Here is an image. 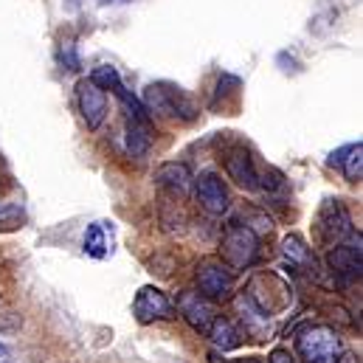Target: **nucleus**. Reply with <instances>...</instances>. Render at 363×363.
I'll use <instances>...</instances> for the list:
<instances>
[{
    "label": "nucleus",
    "mask_w": 363,
    "mask_h": 363,
    "mask_svg": "<svg viewBox=\"0 0 363 363\" xmlns=\"http://www.w3.org/2000/svg\"><path fill=\"white\" fill-rule=\"evenodd\" d=\"M107 3H127V0H107Z\"/></svg>",
    "instance_id": "27"
},
{
    "label": "nucleus",
    "mask_w": 363,
    "mask_h": 363,
    "mask_svg": "<svg viewBox=\"0 0 363 363\" xmlns=\"http://www.w3.org/2000/svg\"><path fill=\"white\" fill-rule=\"evenodd\" d=\"M155 183L158 189H164L172 200H183L189 191H191V172L186 164L178 161H169V164H161L155 169Z\"/></svg>",
    "instance_id": "15"
},
{
    "label": "nucleus",
    "mask_w": 363,
    "mask_h": 363,
    "mask_svg": "<svg viewBox=\"0 0 363 363\" xmlns=\"http://www.w3.org/2000/svg\"><path fill=\"white\" fill-rule=\"evenodd\" d=\"M91 82L96 85V88H101V91H113L116 85H121V77H118L116 68L101 65V68H96V71L91 74Z\"/></svg>",
    "instance_id": "20"
},
{
    "label": "nucleus",
    "mask_w": 363,
    "mask_h": 363,
    "mask_svg": "<svg viewBox=\"0 0 363 363\" xmlns=\"http://www.w3.org/2000/svg\"><path fill=\"white\" fill-rule=\"evenodd\" d=\"M344 363H350V361H344Z\"/></svg>",
    "instance_id": "28"
},
{
    "label": "nucleus",
    "mask_w": 363,
    "mask_h": 363,
    "mask_svg": "<svg viewBox=\"0 0 363 363\" xmlns=\"http://www.w3.org/2000/svg\"><path fill=\"white\" fill-rule=\"evenodd\" d=\"M234 307H237V313H240V321H242V335H251L254 341H265V338H268V335L273 333L271 315L259 313V310L251 304V298H248L245 293H237V298H234Z\"/></svg>",
    "instance_id": "14"
},
{
    "label": "nucleus",
    "mask_w": 363,
    "mask_h": 363,
    "mask_svg": "<svg viewBox=\"0 0 363 363\" xmlns=\"http://www.w3.org/2000/svg\"><path fill=\"white\" fill-rule=\"evenodd\" d=\"M234 273L237 271H231L220 257H203L194 271L197 290L211 301H228L234 296V284H237Z\"/></svg>",
    "instance_id": "5"
},
{
    "label": "nucleus",
    "mask_w": 363,
    "mask_h": 363,
    "mask_svg": "<svg viewBox=\"0 0 363 363\" xmlns=\"http://www.w3.org/2000/svg\"><path fill=\"white\" fill-rule=\"evenodd\" d=\"M23 223V208L17 203H3L0 200V231L3 228H17Z\"/></svg>",
    "instance_id": "21"
},
{
    "label": "nucleus",
    "mask_w": 363,
    "mask_h": 363,
    "mask_svg": "<svg viewBox=\"0 0 363 363\" xmlns=\"http://www.w3.org/2000/svg\"><path fill=\"white\" fill-rule=\"evenodd\" d=\"M257 257H259V237L245 223L231 220L220 240V259L231 271H245L257 262Z\"/></svg>",
    "instance_id": "4"
},
{
    "label": "nucleus",
    "mask_w": 363,
    "mask_h": 363,
    "mask_svg": "<svg viewBox=\"0 0 363 363\" xmlns=\"http://www.w3.org/2000/svg\"><path fill=\"white\" fill-rule=\"evenodd\" d=\"M175 313H181L183 321L200 333V335H208L214 318H217V307L211 298H206L200 290H181L178 293V301H175Z\"/></svg>",
    "instance_id": "7"
},
{
    "label": "nucleus",
    "mask_w": 363,
    "mask_h": 363,
    "mask_svg": "<svg viewBox=\"0 0 363 363\" xmlns=\"http://www.w3.org/2000/svg\"><path fill=\"white\" fill-rule=\"evenodd\" d=\"M327 268L341 284L361 279V234L355 237L352 245H333L327 254Z\"/></svg>",
    "instance_id": "10"
},
{
    "label": "nucleus",
    "mask_w": 363,
    "mask_h": 363,
    "mask_svg": "<svg viewBox=\"0 0 363 363\" xmlns=\"http://www.w3.org/2000/svg\"><path fill=\"white\" fill-rule=\"evenodd\" d=\"M217 350H223V352H228V350H237L240 344H242V330L231 321V318H223V315H217L214 318V324H211V330H208V335H206Z\"/></svg>",
    "instance_id": "17"
},
{
    "label": "nucleus",
    "mask_w": 363,
    "mask_h": 363,
    "mask_svg": "<svg viewBox=\"0 0 363 363\" xmlns=\"http://www.w3.org/2000/svg\"><path fill=\"white\" fill-rule=\"evenodd\" d=\"M77 104L79 113L88 124V130H99L107 118V96L101 88H96L91 79H79L77 82Z\"/></svg>",
    "instance_id": "11"
},
{
    "label": "nucleus",
    "mask_w": 363,
    "mask_h": 363,
    "mask_svg": "<svg viewBox=\"0 0 363 363\" xmlns=\"http://www.w3.org/2000/svg\"><path fill=\"white\" fill-rule=\"evenodd\" d=\"M281 259L287 262L290 271L318 276V259H315L313 248H310L298 234H287V237L281 240Z\"/></svg>",
    "instance_id": "13"
},
{
    "label": "nucleus",
    "mask_w": 363,
    "mask_h": 363,
    "mask_svg": "<svg viewBox=\"0 0 363 363\" xmlns=\"http://www.w3.org/2000/svg\"><path fill=\"white\" fill-rule=\"evenodd\" d=\"M208 361H211V363H225V358H220V352H211V355H208Z\"/></svg>",
    "instance_id": "24"
},
{
    "label": "nucleus",
    "mask_w": 363,
    "mask_h": 363,
    "mask_svg": "<svg viewBox=\"0 0 363 363\" xmlns=\"http://www.w3.org/2000/svg\"><path fill=\"white\" fill-rule=\"evenodd\" d=\"M315 231L321 245H341V240L352 237V217L341 200H324L315 217Z\"/></svg>",
    "instance_id": "6"
},
{
    "label": "nucleus",
    "mask_w": 363,
    "mask_h": 363,
    "mask_svg": "<svg viewBox=\"0 0 363 363\" xmlns=\"http://www.w3.org/2000/svg\"><path fill=\"white\" fill-rule=\"evenodd\" d=\"M234 363H262L259 358H245V361H234Z\"/></svg>",
    "instance_id": "26"
},
{
    "label": "nucleus",
    "mask_w": 363,
    "mask_h": 363,
    "mask_svg": "<svg viewBox=\"0 0 363 363\" xmlns=\"http://www.w3.org/2000/svg\"><path fill=\"white\" fill-rule=\"evenodd\" d=\"M9 358V347L6 344H0V361H6Z\"/></svg>",
    "instance_id": "25"
},
{
    "label": "nucleus",
    "mask_w": 363,
    "mask_h": 363,
    "mask_svg": "<svg viewBox=\"0 0 363 363\" xmlns=\"http://www.w3.org/2000/svg\"><path fill=\"white\" fill-rule=\"evenodd\" d=\"M268 363H296V361H293L290 350H281V347H276L271 355H268Z\"/></svg>",
    "instance_id": "22"
},
{
    "label": "nucleus",
    "mask_w": 363,
    "mask_h": 363,
    "mask_svg": "<svg viewBox=\"0 0 363 363\" xmlns=\"http://www.w3.org/2000/svg\"><path fill=\"white\" fill-rule=\"evenodd\" d=\"M152 147V127L150 118H133L127 116V150L133 158H144Z\"/></svg>",
    "instance_id": "16"
},
{
    "label": "nucleus",
    "mask_w": 363,
    "mask_h": 363,
    "mask_svg": "<svg viewBox=\"0 0 363 363\" xmlns=\"http://www.w3.org/2000/svg\"><path fill=\"white\" fill-rule=\"evenodd\" d=\"M223 164H225L228 178L237 183V186H242V189H248V191L259 189V172H257L254 158H251V152H248L245 147H234L231 152H225Z\"/></svg>",
    "instance_id": "12"
},
{
    "label": "nucleus",
    "mask_w": 363,
    "mask_h": 363,
    "mask_svg": "<svg viewBox=\"0 0 363 363\" xmlns=\"http://www.w3.org/2000/svg\"><path fill=\"white\" fill-rule=\"evenodd\" d=\"M242 293L251 298V304H254L259 313H265V315H271V318H276L281 310H287L290 301H293L290 284H287L281 276H276L273 271L254 273V276L248 279V284H245Z\"/></svg>",
    "instance_id": "2"
},
{
    "label": "nucleus",
    "mask_w": 363,
    "mask_h": 363,
    "mask_svg": "<svg viewBox=\"0 0 363 363\" xmlns=\"http://www.w3.org/2000/svg\"><path fill=\"white\" fill-rule=\"evenodd\" d=\"M144 104H147V113H158V116L183 121V124H191L200 116V107L194 104V99L175 85H167V82L150 85L144 91Z\"/></svg>",
    "instance_id": "3"
},
{
    "label": "nucleus",
    "mask_w": 363,
    "mask_h": 363,
    "mask_svg": "<svg viewBox=\"0 0 363 363\" xmlns=\"http://www.w3.org/2000/svg\"><path fill=\"white\" fill-rule=\"evenodd\" d=\"M350 147H352V144H347V147H341L338 152H333V155L327 158V164H330V167H341V161L347 158V152H350Z\"/></svg>",
    "instance_id": "23"
},
{
    "label": "nucleus",
    "mask_w": 363,
    "mask_h": 363,
    "mask_svg": "<svg viewBox=\"0 0 363 363\" xmlns=\"http://www.w3.org/2000/svg\"><path fill=\"white\" fill-rule=\"evenodd\" d=\"M85 254L93 259H101L107 254V237H104V228L99 223L88 225V231H85Z\"/></svg>",
    "instance_id": "19"
},
{
    "label": "nucleus",
    "mask_w": 363,
    "mask_h": 363,
    "mask_svg": "<svg viewBox=\"0 0 363 363\" xmlns=\"http://www.w3.org/2000/svg\"><path fill=\"white\" fill-rule=\"evenodd\" d=\"M341 169H344V178L350 183H361V178H363V144L361 141L350 147L347 158L341 161Z\"/></svg>",
    "instance_id": "18"
},
{
    "label": "nucleus",
    "mask_w": 363,
    "mask_h": 363,
    "mask_svg": "<svg viewBox=\"0 0 363 363\" xmlns=\"http://www.w3.org/2000/svg\"><path fill=\"white\" fill-rule=\"evenodd\" d=\"M191 186H194V197H197V203H200L203 211L220 217V214H225L231 208L228 186H225V181L217 172H203L200 178L191 181Z\"/></svg>",
    "instance_id": "9"
},
{
    "label": "nucleus",
    "mask_w": 363,
    "mask_h": 363,
    "mask_svg": "<svg viewBox=\"0 0 363 363\" xmlns=\"http://www.w3.org/2000/svg\"><path fill=\"white\" fill-rule=\"evenodd\" d=\"M296 352L304 363H341L344 341L327 324H304L296 335Z\"/></svg>",
    "instance_id": "1"
},
{
    "label": "nucleus",
    "mask_w": 363,
    "mask_h": 363,
    "mask_svg": "<svg viewBox=\"0 0 363 363\" xmlns=\"http://www.w3.org/2000/svg\"><path fill=\"white\" fill-rule=\"evenodd\" d=\"M133 315L138 324H152V321H169L175 318V304L169 301V296L155 287V284H144L135 298H133Z\"/></svg>",
    "instance_id": "8"
}]
</instances>
